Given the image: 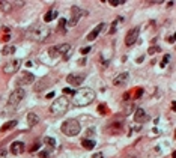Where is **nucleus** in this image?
Returning <instances> with one entry per match:
<instances>
[{"label": "nucleus", "mask_w": 176, "mask_h": 158, "mask_svg": "<svg viewBox=\"0 0 176 158\" xmlns=\"http://www.w3.org/2000/svg\"><path fill=\"white\" fill-rule=\"evenodd\" d=\"M72 95H74L72 96V106H75V107H85L95 99V92L90 87H81L77 92H74Z\"/></svg>", "instance_id": "1"}, {"label": "nucleus", "mask_w": 176, "mask_h": 158, "mask_svg": "<svg viewBox=\"0 0 176 158\" xmlns=\"http://www.w3.org/2000/svg\"><path fill=\"white\" fill-rule=\"evenodd\" d=\"M50 35H51V29H50L48 26H44V24L35 26V27H32L30 32H29V38L32 41H36V42H42V41H45Z\"/></svg>", "instance_id": "2"}, {"label": "nucleus", "mask_w": 176, "mask_h": 158, "mask_svg": "<svg viewBox=\"0 0 176 158\" xmlns=\"http://www.w3.org/2000/svg\"><path fill=\"white\" fill-rule=\"evenodd\" d=\"M68 107H69V101H68V98H65V96H59V98L54 99L53 104L50 106V115H51V116H62L63 113H66Z\"/></svg>", "instance_id": "3"}, {"label": "nucleus", "mask_w": 176, "mask_h": 158, "mask_svg": "<svg viewBox=\"0 0 176 158\" xmlns=\"http://www.w3.org/2000/svg\"><path fill=\"white\" fill-rule=\"evenodd\" d=\"M60 131H62L65 136H68V137H75V136L81 131V126H80V123H78L77 119H68V120H65V122L62 123Z\"/></svg>", "instance_id": "4"}, {"label": "nucleus", "mask_w": 176, "mask_h": 158, "mask_svg": "<svg viewBox=\"0 0 176 158\" xmlns=\"http://www.w3.org/2000/svg\"><path fill=\"white\" fill-rule=\"evenodd\" d=\"M48 54L51 57H59L63 56L65 59H68L72 54V45L71 44H60V45H54L48 50Z\"/></svg>", "instance_id": "5"}, {"label": "nucleus", "mask_w": 176, "mask_h": 158, "mask_svg": "<svg viewBox=\"0 0 176 158\" xmlns=\"http://www.w3.org/2000/svg\"><path fill=\"white\" fill-rule=\"evenodd\" d=\"M26 96V92H24V89H21V87H18V89H15L11 95H9V98H8V106L9 107H17L21 101H23V98Z\"/></svg>", "instance_id": "6"}, {"label": "nucleus", "mask_w": 176, "mask_h": 158, "mask_svg": "<svg viewBox=\"0 0 176 158\" xmlns=\"http://www.w3.org/2000/svg\"><path fill=\"white\" fill-rule=\"evenodd\" d=\"M83 15H85V11H83V9H80L78 6H74V8L71 9V18H69V21H68L66 24H68V26H71V27L77 26L78 20H80Z\"/></svg>", "instance_id": "7"}, {"label": "nucleus", "mask_w": 176, "mask_h": 158, "mask_svg": "<svg viewBox=\"0 0 176 158\" xmlns=\"http://www.w3.org/2000/svg\"><path fill=\"white\" fill-rule=\"evenodd\" d=\"M20 65H21V60L20 59H11L5 63L3 66V72L5 74H14L15 71L20 69Z\"/></svg>", "instance_id": "8"}, {"label": "nucleus", "mask_w": 176, "mask_h": 158, "mask_svg": "<svg viewBox=\"0 0 176 158\" xmlns=\"http://www.w3.org/2000/svg\"><path fill=\"white\" fill-rule=\"evenodd\" d=\"M85 79H86V74H83V72H74V74H69L66 77V81L71 86H80L85 81Z\"/></svg>", "instance_id": "9"}, {"label": "nucleus", "mask_w": 176, "mask_h": 158, "mask_svg": "<svg viewBox=\"0 0 176 158\" xmlns=\"http://www.w3.org/2000/svg\"><path fill=\"white\" fill-rule=\"evenodd\" d=\"M138 33H140V29L138 27H134V29H131L128 33H127V38H125V44L128 45V47H131L132 44L137 41V38H138Z\"/></svg>", "instance_id": "10"}, {"label": "nucleus", "mask_w": 176, "mask_h": 158, "mask_svg": "<svg viewBox=\"0 0 176 158\" xmlns=\"http://www.w3.org/2000/svg\"><path fill=\"white\" fill-rule=\"evenodd\" d=\"M128 80H130V74H128V72H122V74H119V76L115 77L113 84H115V86H125V84L128 83Z\"/></svg>", "instance_id": "11"}, {"label": "nucleus", "mask_w": 176, "mask_h": 158, "mask_svg": "<svg viewBox=\"0 0 176 158\" xmlns=\"http://www.w3.org/2000/svg\"><path fill=\"white\" fill-rule=\"evenodd\" d=\"M24 151V143L23 142H14L12 145H11V152L14 154V155H18V154H21Z\"/></svg>", "instance_id": "12"}, {"label": "nucleus", "mask_w": 176, "mask_h": 158, "mask_svg": "<svg viewBox=\"0 0 176 158\" xmlns=\"http://www.w3.org/2000/svg\"><path fill=\"white\" fill-rule=\"evenodd\" d=\"M33 81H35V76H33V74H30L29 71H23L21 79H20V83H23V84H30V83H33Z\"/></svg>", "instance_id": "13"}, {"label": "nucleus", "mask_w": 176, "mask_h": 158, "mask_svg": "<svg viewBox=\"0 0 176 158\" xmlns=\"http://www.w3.org/2000/svg\"><path fill=\"white\" fill-rule=\"evenodd\" d=\"M14 8V3L11 0H0V11L3 12H11Z\"/></svg>", "instance_id": "14"}, {"label": "nucleus", "mask_w": 176, "mask_h": 158, "mask_svg": "<svg viewBox=\"0 0 176 158\" xmlns=\"http://www.w3.org/2000/svg\"><path fill=\"white\" fill-rule=\"evenodd\" d=\"M102 27H104V24H102V23H101V24H98V26H96V27H95V29H93V30H92V32H90V33L88 35V39L89 41H93V39H95V38L99 35V32L102 30Z\"/></svg>", "instance_id": "15"}, {"label": "nucleus", "mask_w": 176, "mask_h": 158, "mask_svg": "<svg viewBox=\"0 0 176 158\" xmlns=\"http://www.w3.org/2000/svg\"><path fill=\"white\" fill-rule=\"evenodd\" d=\"M134 119H135V122H143V120H146V113H144V110H143V109H137Z\"/></svg>", "instance_id": "16"}, {"label": "nucleus", "mask_w": 176, "mask_h": 158, "mask_svg": "<svg viewBox=\"0 0 176 158\" xmlns=\"http://www.w3.org/2000/svg\"><path fill=\"white\" fill-rule=\"evenodd\" d=\"M95 145H96V143H95L93 140H90V139H83V140H81V146H83L85 149H88V151L93 149Z\"/></svg>", "instance_id": "17"}, {"label": "nucleus", "mask_w": 176, "mask_h": 158, "mask_svg": "<svg viewBox=\"0 0 176 158\" xmlns=\"http://www.w3.org/2000/svg\"><path fill=\"white\" fill-rule=\"evenodd\" d=\"M38 116L35 115V113H29L27 115V123H29V126H35L36 123H38Z\"/></svg>", "instance_id": "18"}, {"label": "nucleus", "mask_w": 176, "mask_h": 158, "mask_svg": "<svg viewBox=\"0 0 176 158\" xmlns=\"http://www.w3.org/2000/svg\"><path fill=\"white\" fill-rule=\"evenodd\" d=\"M57 17V11H54V9H51V11H48L47 14L44 15V20H45V23H50L51 20H54Z\"/></svg>", "instance_id": "19"}, {"label": "nucleus", "mask_w": 176, "mask_h": 158, "mask_svg": "<svg viewBox=\"0 0 176 158\" xmlns=\"http://www.w3.org/2000/svg\"><path fill=\"white\" fill-rule=\"evenodd\" d=\"M50 84H51V83H48V79H42L41 81H39V84H36V86H35V90H36V92H39V90H42V87H44V86H50Z\"/></svg>", "instance_id": "20"}, {"label": "nucleus", "mask_w": 176, "mask_h": 158, "mask_svg": "<svg viewBox=\"0 0 176 158\" xmlns=\"http://www.w3.org/2000/svg\"><path fill=\"white\" fill-rule=\"evenodd\" d=\"M17 125V120H9V122H6L3 126H2V131H8L9 128H14Z\"/></svg>", "instance_id": "21"}, {"label": "nucleus", "mask_w": 176, "mask_h": 158, "mask_svg": "<svg viewBox=\"0 0 176 158\" xmlns=\"http://www.w3.org/2000/svg\"><path fill=\"white\" fill-rule=\"evenodd\" d=\"M12 53H15V47H14V45H8V47L3 48V54H5V56L12 54Z\"/></svg>", "instance_id": "22"}, {"label": "nucleus", "mask_w": 176, "mask_h": 158, "mask_svg": "<svg viewBox=\"0 0 176 158\" xmlns=\"http://www.w3.org/2000/svg\"><path fill=\"white\" fill-rule=\"evenodd\" d=\"M65 26H66V21L62 18V20H59V30L62 32V33H66V29H65Z\"/></svg>", "instance_id": "23"}, {"label": "nucleus", "mask_w": 176, "mask_h": 158, "mask_svg": "<svg viewBox=\"0 0 176 158\" xmlns=\"http://www.w3.org/2000/svg\"><path fill=\"white\" fill-rule=\"evenodd\" d=\"M45 143L50 145V146H56V140L53 137H45Z\"/></svg>", "instance_id": "24"}, {"label": "nucleus", "mask_w": 176, "mask_h": 158, "mask_svg": "<svg viewBox=\"0 0 176 158\" xmlns=\"http://www.w3.org/2000/svg\"><path fill=\"white\" fill-rule=\"evenodd\" d=\"M160 50H161L160 47H151V48H149V54H154V53H158Z\"/></svg>", "instance_id": "25"}, {"label": "nucleus", "mask_w": 176, "mask_h": 158, "mask_svg": "<svg viewBox=\"0 0 176 158\" xmlns=\"http://www.w3.org/2000/svg\"><path fill=\"white\" fill-rule=\"evenodd\" d=\"M124 3H125V2H122V0H121V2H116V0H110V5H113V6H121V5H124Z\"/></svg>", "instance_id": "26"}, {"label": "nucleus", "mask_w": 176, "mask_h": 158, "mask_svg": "<svg viewBox=\"0 0 176 158\" xmlns=\"http://www.w3.org/2000/svg\"><path fill=\"white\" fill-rule=\"evenodd\" d=\"M169 59H170V56H169V54H166V56H164V59H163V63H161V66H163V68L166 66V63H169Z\"/></svg>", "instance_id": "27"}, {"label": "nucleus", "mask_w": 176, "mask_h": 158, "mask_svg": "<svg viewBox=\"0 0 176 158\" xmlns=\"http://www.w3.org/2000/svg\"><path fill=\"white\" fill-rule=\"evenodd\" d=\"M89 51H90V47H85V48H81V54H88Z\"/></svg>", "instance_id": "28"}, {"label": "nucleus", "mask_w": 176, "mask_h": 158, "mask_svg": "<svg viewBox=\"0 0 176 158\" xmlns=\"http://www.w3.org/2000/svg\"><path fill=\"white\" fill-rule=\"evenodd\" d=\"M6 157V151L5 149H0V158H5Z\"/></svg>", "instance_id": "29"}, {"label": "nucleus", "mask_w": 176, "mask_h": 158, "mask_svg": "<svg viewBox=\"0 0 176 158\" xmlns=\"http://www.w3.org/2000/svg\"><path fill=\"white\" fill-rule=\"evenodd\" d=\"M39 157H41V158H48V152H41V154H39Z\"/></svg>", "instance_id": "30"}, {"label": "nucleus", "mask_w": 176, "mask_h": 158, "mask_svg": "<svg viewBox=\"0 0 176 158\" xmlns=\"http://www.w3.org/2000/svg\"><path fill=\"white\" fill-rule=\"evenodd\" d=\"M63 92H65V93H74V92H72V89H69V87L63 89Z\"/></svg>", "instance_id": "31"}, {"label": "nucleus", "mask_w": 176, "mask_h": 158, "mask_svg": "<svg viewBox=\"0 0 176 158\" xmlns=\"http://www.w3.org/2000/svg\"><path fill=\"white\" fill-rule=\"evenodd\" d=\"M36 149H39V143H36V145L32 148V151H36Z\"/></svg>", "instance_id": "32"}, {"label": "nucleus", "mask_w": 176, "mask_h": 158, "mask_svg": "<svg viewBox=\"0 0 176 158\" xmlns=\"http://www.w3.org/2000/svg\"><path fill=\"white\" fill-rule=\"evenodd\" d=\"M169 42H172V44H173V42H175V36H170V38H169Z\"/></svg>", "instance_id": "33"}, {"label": "nucleus", "mask_w": 176, "mask_h": 158, "mask_svg": "<svg viewBox=\"0 0 176 158\" xmlns=\"http://www.w3.org/2000/svg\"><path fill=\"white\" fill-rule=\"evenodd\" d=\"M92 134H93V129L90 128V129H88V136H92Z\"/></svg>", "instance_id": "34"}]
</instances>
